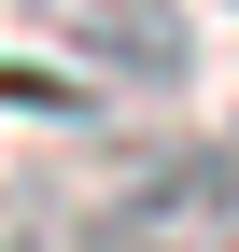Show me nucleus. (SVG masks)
Returning <instances> with one entry per match:
<instances>
[{
    "label": "nucleus",
    "instance_id": "nucleus-1",
    "mask_svg": "<svg viewBox=\"0 0 239 252\" xmlns=\"http://www.w3.org/2000/svg\"><path fill=\"white\" fill-rule=\"evenodd\" d=\"M84 252H239V168L225 154H155L127 196L84 210Z\"/></svg>",
    "mask_w": 239,
    "mask_h": 252
},
{
    "label": "nucleus",
    "instance_id": "nucleus-2",
    "mask_svg": "<svg viewBox=\"0 0 239 252\" xmlns=\"http://www.w3.org/2000/svg\"><path fill=\"white\" fill-rule=\"evenodd\" d=\"M28 28L84 70H113V84H183V56H197L183 0H28Z\"/></svg>",
    "mask_w": 239,
    "mask_h": 252
},
{
    "label": "nucleus",
    "instance_id": "nucleus-3",
    "mask_svg": "<svg viewBox=\"0 0 239 252\" xmlns=\"http://www.w3.org/2000/svg\"><path fill=\"white\" fill-rule=\"evenodd\" d=\"M0 252H42V238H0Z\"/></svg>",
    "mask_w": 239,
    "mask_h": 252
}]
</instances>
